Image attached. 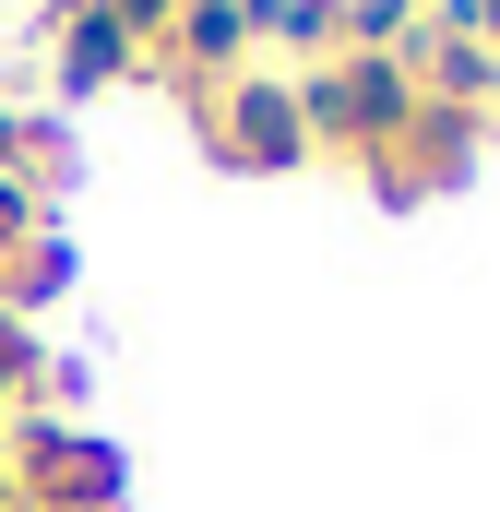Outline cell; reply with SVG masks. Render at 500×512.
I'll return each mask as SVG.
<instances>
[{"label":"cell","instance_id":"277c9868","mask_svg":"<svg viewBox=\"0 0 500 512\" xmlns=\"http://www.w3.org/2000/svg\"><path fill=\"white\" fill-rule=\"evenodd\" d=\"M131 60H143V36H131L120 12H60V72H72V84H108Z\"/></svg>","mask_w":500,"mask_h":512},{"label":"cell","instance_id":"3957f363","mask_svg":"<svg viewBox=\"0 0 500 512\" xmlns=\"http://www.w3.org/2000/svg\"><path fill=\"white\" fill-rule=\"evenodd\" d=\"M203 131H215V155H227V167H298V155H310V131H298V96H286L274 72H239V84H215V96H203Z\"/></svg>","mask_w":500,"mask_h":512},{"label":"cell","instance_id":"6da1fadb","mask_svg":"<svg viewBox=\"0 0 500 512\" xmlns=\"http://www.w3.org/2000/svg\"><path fill=\"white\" fill-rule=\"evenodd\" d=\"M286 96H298V131H310V143H346V155H381L393 131L429 108L393 48H334V60H310Z\"/></svg>","mask_w":500,"mask_h":512},{"label":"cell","instance_id":"8992f818","mask_svg":"<svg viewBox=\"0 0 500 512\" xmlns=\"http://www.w3.org/2000/svg\"><path fill=\"white\" fill-rule=\"evenodd\" d=\"M0 489H12V429H0Z\"/></svg>","mask_w":500,"mask_h":512},{"label":"cell","instance_id":"7a4b0ae2","mask_svg":"<svg viewBox=\"0 0 500 512\" xmlns=\"http://www.w3.org/2000/svg\"><path fill=\"white\" fill-rule=\"evenodd\" d=\"M108 453L96 441H72V429H48V417H12V501L24 512H108Z\"/></svg>","mask_w":500,"mask_h":512},{"label":"cell","instance_id":"5b68a950","mask_svg":"<svg viewBox=\"0 0 500 512\" xmlns=\"http://www.w3.org/2000/svg\"><path fill=\"white\" fill-rule=\"evenodd\" d=\"M24 370H36V358H24V334H12V310H0V429H12V393H24Z\"/></svg>","mask_w":500,"mask_h":512}]
</instances>
